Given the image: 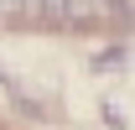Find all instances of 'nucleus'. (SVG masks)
Returning <instances> with one entry per match:
<instances>
[{"instance_id":"obj_1","label":"nucleus","mask_w":135,"mask_h":130,"mask_svg":"<svg viewBox=\"0 0 135 130\" xmlns=\"http://www.w3.org/2000/svg\"><path fill=\"white\" fill-rule=\"evenodd\" d=\"M0 21H42V0H0Z\"/></svg>"},{"instance_id":"obj_2","label":"nucleus","mask_w":135,"mask_h":130,"mask_svg":"<svg viewBox=\"0 0 135 130\" xmlns=\"http://www.w3.org/2000/svg\"><path fill=\"white\" fill-rule=\"evenodd\" d=\"M42 21L47 26H68V0H42Z\"/></svg>"}]
</instances>
